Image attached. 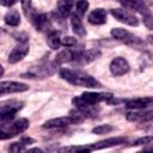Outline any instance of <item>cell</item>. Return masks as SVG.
I'll return each instance as SVG.
<instances>
[{"label": "cell", "instance_id": "obj_8", "mask_svg": "<svg viewBox=\"0 0 153 153\" xmlns=\"http://www.w3.org/2000/svg\"><path fill=\"white\" fill-rule=\"evenodd\" d=\"M110 33H111V36H112L115 39H117V41H122V42H124V43H127V44H130V45H135V44H140V43H142V41H141L137 36L133 35L131 32L127 31L126 29L114 27V29L111 30Z\"/></svg>", "mask_w": 153, "mask_h": 153}, {"label": "cell", "instance_id": "obj_26", "mask_svg": "<svg viewBox=\"0 0 153 153\" xmlns=\"http://www.w3.org/2000/svg\"><path fill=\"white\" fill-rule=\"evenodd\" d=\"M112 129H114V127L110 126V124H102V126H98V127L93 128V129H92V133L98 134V135H102V134H108V133H110Z\"/></svg>", "mask_w": 153, "mask_h": 153}, {"label": "cell", "instance_id": "obj_24", "mask_svg": "<svg viewBox=\"0 0 153 153\" xmlns=\"http://www.w3.org/2000/svg\"><path fill=\"white\" fill-rule=\"evenodd\" d=\"M88 8V1L87 0H78L75 4V13L79 17H82Z\"/></svg>", "mask_w": 153, "mask_h": 153}, {"label": "cell", "instance_id": "obj_12", "mask_svg": "<svg viewBox=\"0 0 153 153\" xmlns=\"http://www.w3.org/2000/svg\"><path fill=\"white\" fill-rule=\"evenodd\" d=\"M100 56V51L98 49H88V50H78L76 56L73 63L76 65H87L91 61L96 60Z\"/></svg>", "mask_w": 153, "mask_h": 153}, {"label": "cell", "instance_id": "obj_11", "mask_svg": "<svg viewBox=\"0 0 153 153\" xmlns=\"http://www.w3.org/2000/svg\"><path fill=\"white\" fill-rule=\"evenodd\" d=\"M29 90V86L24 82L18 81H0V94L6 93H19Z\"/></svg>", "mask_w": 153, "mask_h": 153}, {"label": "cell", "instance_id": "obj_18", "mask_svg": "<svg viewBox=\"0 0 153 153\" xmlns=\"http://www.w3.org/2000/svg\"><path fill=\"white\" fill-rule=\"evenodd\" d=\"M87 19L92 25H102L106 23V11L103 8H96L88 14Z\"/></svg>", "mask_w": 153, "mask_h": 153}, {"label": "cell", "instance_id": "obj_10", "mask_svg": "<svg viewBox=\"0 0 153 153\" xmlns=\"http://www.w3.org/2000/svg\"><path fill=\"white\" fill-rule=\"evenodd\" d=\"M130 69V66L128 63V61L121 56H117L115 57L111 62H110V72L112 75L115 76H121V75H124L129 72Z\"/></svg>", "mask_w": 153, "mask_h": 153}, {"label": "cell", "instance_id": "obj_20", "mask_svg": "<svg viewBox=\"0 0 153 153\" xmlns=\"http://www.w3.org/2000/svg\"><path fill=\"white\" fill-rule=\"evenodd\" d=\"M71 26H72L73 32H74L76 36H79V37L86 36V29L84 27L82 22H81L80 17H79L76 13H73V14L71 16Z\"/></svg>", "mask_w": 153, "mask_h": 153}, {"label": "cell", "instance_id": "obj_2", "mask_svg": "<svg viewBox=\"0 0 153 153\" xmlns=\"http://www.w3.org/2000/svg\"><path fill=\"white\" fill-rule=\"evenodd\" d=\"M114 96L112 93H105V92H84L81 96L73 98V104L76 106V109L79 110H84L86 108H91L94 106L96 104L105 100V102H110V99H112Z\"/></svg>", "mask_w": 153, "mask_h": 153}, {"label": "cell", "instance_id": "obj_16", "mask_svg": "<svg viewBox=\"0 0 153 153\" xmlns=\"http://www.w3.org/2000/svg\"><path fill=\"white\" fill-rule=\"evenodd\" d=\"M152 111H142V110H134L127 112L126 117L130 122H145V121H151L152 118Z\"/></svg>", "mask_w": 153, "mask_h": 153}, {"label": "cell", "instance_id": "obj_27", "mask_svg": "<svg viewBox=\"0 0 153 153\" xmlns=\"http://www.w3.org/2000/svg\"><path fill=\"white\" fill-rule=\"evenodd\" d=\"M76 43H78L76 38L71 37V36L65 37V38H62V39H61V45H65V47H67V48H72V47L76 45Z\"/></svg>", "mask_w": 153, "mask_h": 153}, {"label": "cell", "instance_id": "obj_32", "mask_svg": "<svg viewBox=\"0 0 153 153\" xmlns=\"http://www.w3.org/2000/svg\"><path fill=\"white\" fill-rule=\"evenodd\" d=\"M2 75H4V67L0 65V78H1Z\"/></svg>", "mask_w": 153, "mask_h": 153}, {"label": "cell", "instance_id": "obj_14", "mask_svg": "<svg viewBox=\"0 0 153 153\" xmlns=\"http://www.w3.org/2000/svg\"><path fill=\"white\" fill-rule=\"evenodd\" d=\"M31 23L38 31H50L51 30L50 19L48 18V16L45 13H37L33 17V19L31 20Z\"/></svg>", "mask_w": 153, "mask_h": 153}, {"label": "cell", "instance_id": "obj_21", "mask_svg": "<svg viewBox=\"0 0 153 153\" xmlns=\"http://www.w3.org/2000/svg\"><path fill=\"white\" fill-rule=\"evenodd\" d=\"M47 43L51 49H57L61 45V38H60V32L56 30H50L47 37Z\"/></svg>", "mask_w": 153, "mask_h": 153}, {"label": "cell", "instance_id": "obj_31", "mask_svg": "<svg viewBox=\"0 0 153 153\" xmlns=\"http://www.w3.org/2000/svg\"><path fill=\"white\" fill-rule=\"evenodd\" d=\"M22 142H23L24 145H27V143L30 145V143L33 142V140H32L31 137H23V139H22Z\"/></svg>", "mask_w": 153, "mask_h": 153}, {"label": "cell", "instance_id": "obj_5", "mask_svg": "<svg viewBox=\"0 0 153 153\" xmlns=\"http://www.w3.org/2000/svg\"><path fill=\"white\" fill-rule=\"evenodd\" d=\"M56 72V62H44L32 67L27 73H24L23 78H47Z\"/></svg>", "mask_w": 153, "mask_h": 153}, {"label": "cell", "instance_id": "obj_15", "mask_svg": "<svg viewBox=\"0 0 153 153\" xmlns=\"http://www.w3.org/2000/svg\"><path fill=\"white\" fill-rule=\"evenodd\" d=\"M153 99L151 97H145V98H135V99H130L126 103V106L128 109L131 110H143L148 106L152 105Z\"/></svg>", "mask_w": 153, "mask_h": 153}, {"label": "cell", "instance_id": "obj_6", "mask_svg": "<svg viewBox=\"0 0 153 153\" xmlns=\"http://www.w3.org/2000/svg\"><path fill=\"white\" fill-rule=\"evenodd\" d=\"M23 106V103H18V102H8V105H0L1 110H0V126L7 124L11 121H13L16 114L18 112V110H20Z\"/></svg>", "mask_w": 153, "mask_h": 153}, {"label": "cell", "instance_id": "obj_3", "mask_svg": "<svg viewBox=\"0 0 153 153\" xmlns=\"http://www.w3.org/2000/svg\"><path fill=\"white\" fill-rule=\"evenodd\" d=\"M29 120L19 118L16 121H11L7 124L0 126V140H6L17 136L18 134L25 131L29 128Z\"/></svg>", "mask_w": 153, "mask_h": 153}, {"label": "cell", "instance_id": "obj_25", "mask_svg": "<svg viewBox=\"0 0 153 153\" xmlns=\"http://www.w3.org/2000/svg\"><path fill=\"white\" fill-rule=\"evenodd\" d=\"M61 152H90L91 146H71V147H65L60 149Z\"/></svg>", "mask_w": 153, "mask_h": 153}, {"label": "cell", "instance_id": "obj_22", "mask_svg": "<svg viewBox=\"0 0 153 153\" xmlns=\"http://www.w3.org/2000/svg\"><path fill=\"white\" fill-rule=\"evenodd\" d=\"M20 4H22V8H23V11H24L25 17L31 22V20L33 19V17L37 14V11H36L35 7L32 6L31 0H20Z\"/></svg>", "mask_w": 153, "mask_h": 153}, {"label": "cell", "instance_id": "obj_19", "mask_svg": "<svg viewBox=\"0 0 153 153\" xmlns=\"http://www.w3.org/2000/svg\"><path fill=\"white\" fill-rule=\"evenodd\" d=\"M76 51L78 50H73L69 48H66L63 50H61L55 59V62L57 65H62V63H67V62H74L75 56H76Z\"/></svg>", "mask_w": 153, "mask_h": 153}, {"label": "cell", "instance_id": "obj_7", "mask_svg": "<svg viewBox=\"0 0 153 153\" xmlns=\"http://www.w3.org/2000/svg\"><path fill=\"white\" fill-rule=\"evenodd\" d=\"M29 50H30V45H29L27 38L24 37V38H22L18 42V44L10 53V55H8V62L10 63H17V62H19L20 60H23L27 55Z\"/></svg>", "mask_w": 153, "mask_h": 153}, {"label": "cell", "instance_id": "obj_28", "mask_svg": "<svg viewBox=\"0 0 153 153\" xmlns=\"http://www.w3.org/2000/svg\"><path fill=\"white\" fill-rule=\"evenodd\" d=\"M8 151H11V152H22V151H25V145L22 141L20 142H14V143H12L8 147Z\"/></svg>", "mask_w": 153, "mask_h": 153}, {"label": "cell", "instance_id": "obj_30", "mask_svg": "<svg viewBox=\"0 0 153 153\" xmlns=\"http://www.w3.org/2000/svg\"><path fill=\"white\" fill-rule=\"evenodd\" d=\"M17 2V0H0V5L1 6H6V7H11Z\"/></svg>", "mask_w": 153, "mask_h": 153}, {"label": "cell", "instance_id": "obj_29", "mask_svg": "<svg viewBox=\"0 0 153 153\" xmlns=\"http://www.w3.org/2000/svg\"><path fill=\"white\" fill-rule=\"evenodd\" d=\"M152 141H153V137H152V136H143V137L137 139V140L134 142V145H135V146H139V145H147V143H151Z\"/></svg>", "mask_w": 153, "mask_h": 153}, {"label": "cell", "instance_id": "obj_1", "mask_svg": "<svg viewBox=\"0 0 153 153\" xmlns=\"http://www.w3.org/2000/svg\"><path fill=\"white\" fill-rule=\"evenodd\" d=\"M60 76L66 80L67 82L75 85V86H82L87 88H100L102 84L92 78L91 75L86 74L81 71H74V69H61Z\"/></svg>", "mask_w": 153, "mask_h": 153}, {"label": "cell", "instance_id": "obj_9", "mask_svg": "<svg viewBox=\"0 0 153 153\" xmlns=\"http://www.w3.org/2000/svg\"><path fill=\"white\" fill-rule=\"evenodd\" d=\"M110 13L115 17V19H117L118 22H121L123 24H127L129 26H137L139 25V19L133 13H130L128 10L112 8V10H110Z\"/></svg>", "mask_w": 153, "mask_h": 153}, {"label": "cell", "instance_id": "obj_13", "mask_svg": "<svg viewBox=\"0 0 153 153\" xmlns=\"http://www.w3.org/2000/svg\"><path fill=\"white\" fill-rule=\"evenodd\" d=\"M127 142V139L126 137H121V136H117V137H109L106 140H103V141H98L93 145H91V149H103V148H109V147H115V146H120V145H123Z\"/></svg>", "mask_w": 153, "mask_h": 153}, {"label": "cell", "instance_id": "obj_17", "mask_svg": "<svg viewBox=\"0 0 153 153\" xmlns=\"http://www.w3.org/2000/svg\"><path fill=\"white\" fill-rule=\"evenodd\" d=\"M73 5H74V0H59L56 4V11L59 17L62 19L67 18L72 12Z\"/></svg>", "mask_w": 153, "mask_h": 153}, {"label": "cell", "instance_id": "obj_4", "mask_svg": "<svg viewBox=\"0 0 153 153\" xmlns=\"http://www.w3.org/2000/svg\"><path fill=\"white\" fill-rule=\"evenodd\" d=\"M117 1L121 5H123L126 8L139 12L143 17V22H145L146 26L148 29L153 27V19H152L151 11L148 10V7L146 6L143 0H117Z\"/></svg>", "mask_w": 153, "mask_h": 153}, {"label": "cell", "instance_id": "obj_23", "mask_svg": "<svg viewBox=\"0 0 153 153\" xmlns=\"http://www.w3.org/2000/svg\"><path fill=\"white\" fill-rule=\"evenodd\" d=\"M5 23L10 26H18L20 24L19 12L16 10H10L5 16Z\"/></svg>", "mask_w": 153, "mask_h": 153}]
</instances>
